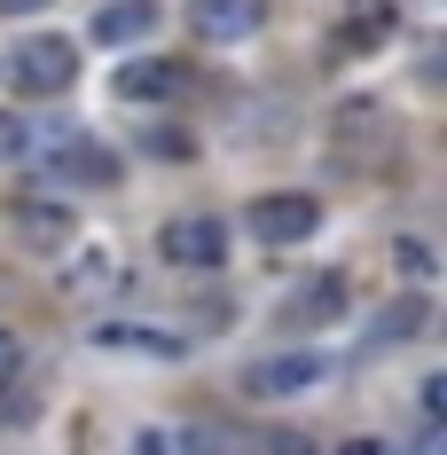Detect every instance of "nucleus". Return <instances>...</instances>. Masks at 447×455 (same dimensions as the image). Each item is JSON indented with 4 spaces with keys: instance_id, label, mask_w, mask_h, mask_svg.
Here are the masks:
<instances>
[{
    "instance_id": "obj_1",
    "label": "nucleus",
    "mask_w": 447,
    "mask_h": 455,
    "mask_svg": "<svg viewBox=\"0 0 447 455\" xmlns=\"http://www.w3.org/2000/svg\"><path fill=\"white\" fill-rule=\"evenodd\" d=\"M8 87H24L32 102H47V94H71V79H79V40H63V32H24V40L8 47Z\"/></svg>"
},
{
    "instance_id": "obj_2",
    "label": "nucleus",
    "mask_w": 447,
    "mask_h": 455,
    "mask_svg": "<svg viewBox=\"0 0 447 455\" xmlns=\"http://www.w3.org/2000/svg\"><path fill=\"white\" fill-rule=\"evenodd\" d=\"M157 259L180 275H220L227 267V228L212 212H180V220L157 228Z\"/></svg>"
},
{
    "instance_id": "obj_3",
    "label": "nucleus",
    "mask_w": 447,
    "mask_h": 455,
    "mask_svg": "<svg viewBox=\"0 0 447 455\" xmlns=\"http://www.w3.org/2000/svg\"><path fill=\"white\" fill-rule=\"evenodd\" d=\"M118 275H126V251H118V235H71L63 243V299H102V291H118Z\"/></svg>"
},
{
    "instance_id": "obj_4",
    "label": "nucleus",
    "mask_w": 447,
    "mask_h": 455,
    "mask_svg": "<svg viewBox=\"0 0 447 455\" xmlns=\"http://www.w3.org/2000/svg\"><path fill=\"white\" fill-rule=\"evenodd\" d=\"M251 235L259 243H307L314 228H322V196H307V188H267V196H251Z\"/></svg>"
},
{
    "instance_id": "obj_5",
    "label": "nucleus",
    "mask_w": 447,
    "mask_h": 455,
    "mask_svg": "<svg viewBox=\"0 0 447 455\" xmlns=\"http://www.w3.org/2000/svg\"><path fill=\"white\" fill-rule=\"evenodd\" d=\"M188 32L204 47H243L267 32V0H188Z\"/></svg>"
},
{
    "instance_id": "obj_6",
    "label": "nucleus",
    "mask_w": 447,
    "mask_h": 455,
    "mask_svg": "<svg viewBox=\"0 0 447 455\" xmlns=\"http://www.w3.org/2000/svg\"><path fill=\"white\" fill-rule=\"evenodd\" d=\"M8 228H16L24 251H63V243L79 235V212H71L63 196H16V204H8Z\"/></svg>"
},
{
    "instance_id": "obj_7",
    "label": "nucleus",
    "mask_w": 447,
    "mask_h": 455,
    "mask_svg": "<svg viewBox=\"0 0 447 455\" xmlns=\"http://www.w3.org/2000/svg\"><path fill=\"white\" fill-rule=\"evenodd\" d=\"M314 385H322V354H267V362L243 369V393H259V401H291Z\"/></svg>"
},
{
    "instance_id": "obj_8",
    "label": "nucleus",
    "mask_w": 447,
    "mask_h": 455,
    "mask_svg": "<svg viewBox=\"0 0 447 455\" xmlns=\"http://www.w3.org/2000/svg\"><path fill=\"white\" fill-rule=\"evenodd\" d=\"M330 134H338V157H346V165H369V149L393 141V118H385V102H338Z\"/></svg>"
},
{
    "instance_id": "obj_9",
    "label": "nucleus",
    "mask_w": 447,
    "mask_h": 455,
    "mask_svg": "<svg viewBox=\"0 0 447 455\" xmlns=\"http://www.w3.org/2000/svg\"><path fill=\"white\" fill-rule=\"evenodd\" d=\"M118 102H173L180 87H188V63H173V55H141V63H118Z\"/></svg>"
},
{
    "instance_id": "obj_10",
    "label": "nucleus",
    "mask_w": 447,
    "mask_h": 455,
    "mask_svg": "<svg viewBox=\"0 0 447 455\" xmlns=\"http://www.w3.org/2000/svg\"><path fill=\"white\" fill-rule=\"evenodd\" d=\"M393 32H401V0H346L338 47H346V55H377Z\"/></svg>"
},
{
    "instance_id": "obj_11",
    "label": "nucleus",
    "mask_w": 447,
    "mask_h": 455,
    "mask_svg": "<svg viewBox=\"0 0 447 455\" xmlns=\"http://www.w3.org/2000/svg\"><path fill=\"white\" fill-rule=\"evenodd\" d=\"M157 32V0H110L94 16V40L102 47H126V40H149Z\"/></svg>"
},
{
    "instance_id": "obj_12",
    "label": "nucleus",
    "mask_w": 447,
    "mask_h": 455,
    "mask_svg": "<svg viewBox=\"0 0 447 455\" xmlns=\"http://www.w3.org/2000/svg\"><path fill=\"white\" fill-rule=\"evenodd\" d=\"M338 315H346V283H338V275H322V283H307V291H299V299L283 307V322H291V330H314V322L330 330Z\"/></svg>"
},
{
    "instance_id": "obj_13",
    "label": "nucleus",
    "mask_w": 447,
    "mask_h": 455,
    "mask_svg": "<svg viewBox=\"0 0 447 455\" xmlns=\"http://www.w3.org/2000/svg\"><path fill=\"white\" fill-rule=\"evenodd\" d=\"M40 141H63V134H47L40 118H24V110H0V165H32Z\"/></svg>"
},
{
    "instance_id": "obj_14",
    "label": "nucleus",
    "mask_w": 447,
    "mask_h": 455,
    "mask_svg": "<svg viewBox=\"0 0 447 455\" xmlns=\"http://www.w3.org/2000/svg\"><path fill=\"white\" fill-rule=\"evenodd\" d=\"M102 346H134V354H157V362H180L188 346L180 338H165V330H149V322H110V330H94Z\"/></svg>"
},
{
    "instance_id": "obj_15",
    "label": "nucleus",
    "mask_w": 447,
    "mask_h": 455,
    "mask_svg": "<svg viewBox=\"0 0 447 455\" xmlns=\"http://www.w3.org/2000/svg\"><path fill=\"white\" fill-rule=\"evenodd\" d=\"M63 173H79V181H118V157H102V149H87V134H71V149H63Z\"/></svg>"
},
{
    "instance_id": "obj_16",
    "label": "nucleus",
    "mask_w": 447,
    "mask_h": 455,
    "mask_svg": "<svg viewBox=\"0 0 447 455\" xmlns=\"http://www.w3.org/2000/svg\"><path fill=\"white\" fill-rule=\"evenodd\" d=\"M424 315H432L424 299H393V315H377V330H385V338H416V330H424Z\"/></svg>"
},
{
    "instance_id": "obj_17",
    "label": "nucleus",
    "mask_w": 447,
    "mask_h": 455,
    "mask_svg": "<svg viewBox=\"0 0 447 455\" xmlns=\"http://www.w3.org/2000/svg\"><path fill=\"white\" fill-rule=\"evenodd\" d=\"M16 369H24V346H16V338L0 330V393H8V377H16Z\"/></svg>"
},
{
    "instance_id": "obj_18",
    "label": "nucleus",
    "mask_w": 447,
    "mask_h": 455,
    "mask_svg": "<svg viewBox=\"0 0 447 455\" xmlns=\"http://www.w3.org/2000/svg\"><path fill=\"white\" fill-rule=\"evenodd\" d=\"M338 455H393L385 440H369V432H354V440H338Z\"/></svg>"
},
{
    "instance_id": "obj_19",
    "label": "nucleus",
    "mask_w": 447,
    "mask_h": 455,
    "mask_svg": "<svg viewBox=\"0 0 447 455\" xmlns=\"http://www.w3.org/2000/svg\"><path fill=\"white\" fill-rule=\"evenodd\" d=\"M40 8H55V0H0V16H40Z\"/></svg>"
},
{
    "instance_id": "obj_20",
    "label": "nucleus",
    "mask_w": 447,
    "mask_h": 455,
    "mask_svg": "<svg viewBox=\"0 0 447 455\" xmlns=\"http://www.w3.org/2000/svg\"><path fill=\"white\" fill-rule=\"evenodd\" d=\"M141 455H173V432H141Z\"/></svg>"
},
{
    "instance_id": "obj_21",
    "label": "nucleus",
    "mask_w": 447,
    "mask_h": 455,
    "mask_svg": "<svg viewBox=\"0 0 447 455\" xmlns=\"http://www.w3.org/2000/svg\"><path fill=\"white\" fill-rule=\"evenodd\" d=\"M275 455H314L307 440H291V432H283V440H275Z\"/></svg>"
},
{
    "instance_id": "obj_22",
    "label": "nucleus",
    "mask_w": 447,
    "mask_h": 455,
    "mask_svg": "<svg viewBox=\"0 0 447 455\" xmlns=\"http://www.w3.org/2000/svg\"><path fill=\"white\" fill-rule=\"evenodd\" d=\"M0 94H8V71H0Z\"/></svg>"
}]
</instances>
